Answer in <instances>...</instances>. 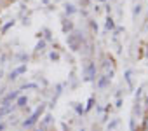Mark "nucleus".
Instances as JSON below:
<instances>
[{
  "mask_svg": "<svg viewBox=\"0 0 148 131\" xmlns=\"http://www.w3.org/2000/svg\"><path fill=\"white\" fill-rule=\"evenodd\" d=\"M106 81H108V79H106V77H103V79L98 82V86H99V88H105V86H106Z\"/></svg>",
  "mask_w": 148,
  "mask_h": 131,
  "instance_id": "9b49d317",
  "label": "nucleus"
},
{
  "mask_svg": "<svg viewBox=\"0 0 148 131\" xmlns=\"http://www.w3.org/2000/svg\"><path fill=\"white\" fill-rule=\"evenodd\" d=\"M66 12L68 14H73V12H75V7H73V6H66Z\"/></svg>",
  "mask_w": 148,
  "mask_h": 131,
  "instance_id": "f8f14e48",
  "label": "nucleus"
},
{
  "mask_svg": "<svg viewBox=\"0 0 148 131\" xmlns=\"http://www.w3.org/2000/svg\"><path fill=\"white\" fill-rule=\"evenodd\" d=\"M44 108H45V107H44V105H40V107H38V110H37V112H33V114H32V115H30V117H28V119L23 122V126H25V128H30V126H33V124H35V121H37V119L42 115Z\"/></svg>",
  "mask_w": 148,
  "mask_h": 131,
  "instance_id": "f257e3e1",
  "label": "nucleus"
},
{
  "mask_svg": "<svg viewBox=\"0 0 148 131\" xmlns=\"http://www.w3.org/2000/svg\"><path fill=\"white\" fill-rule=\"evenodd\" d=\"M28 103V98L26 96H21V98H18V107H25Z\"/></svg>",
  "mask_w": 148,
  "mask_h": 131,
  "instance_id": "0eeeda50",
  "label": "nucleus"
},
{
  "mask_svg": "<svg viewBox=\"0 0 148 131\" xmlns=\"http://www.w3.org/2000/svg\"><path fill=\"white\" fill-rule=\"evenodd\" d=\"M12 25H14V21H9V23H7V25L4 26V32H7V30H9V28L12 26Z\"/></svg>",
  "mask_w": 148,
  "mask_h": 131,
  "instance_id": "ddd939ff",
  "label": "nucleus"
},
{
  "mask_svg": "<svg viewBox=\"0 0 148 131\" xmlns=\"http://www.w3.org/2000/svg\"><path fill=\"white\" fill-rule=\"evenodd\" d=\"M9 112H11V107H9V105H5L2 110H0V117H2V115H5V114H9Z\"/></svg>",
  "mask_w": 148,
  "mask_h": 131,
  "instance_id": "6e6552de",
  "label": "nucleus"
},
{
  "mask_svg": "<svg viewBox=\"0 0 148 131\" xmlns=\"http://www.w3.org/2000/svg\"><path fill=\"white\" fill-rule=\"evenodd\" d=\"M0 77H2V72H0Z\"/></svg>",
  "mask_w": 148,
  "mask_h": 131,
  "instance_id": "dca6fc26",
  "label": "nucleus"
},
{
  "mask_svg": "<svg viewBox=\"0 0 148 131\" xmlns=\"http://www.w3.org/2000/svg\"><path fill=\"white\" fill-rule=\"evenodd\" d=\"M63 30H64V32H71V30H73V26H71V23H70V21H68V23H64V26H63Z\"/></svg>",
  "mask_w": 148,
  "mask_h": 131,
  "instance_id": "9d476101",
  "label": "nucleus"
},
{
  "mask_svg": "<svg viewBox=\"0 0 148 131\" xmlns=\"http://www.w3.org/2000/svg\"><path fill=\"white\" fill-rule=\"evenodd\" d=\"M94 72H96V67H94V65H89V67L84 70V77H86V81H92V79H94Z\"/></svg>",
  "mask_w": 148,
  "mask_h": 131,
  "instance_id": "7ed1b4c3",
  "label": "nucleus"
},
{
  "mask_svg": "<svg viewBox=\"0 0 148 131\" xmlns=\"http://www.w3.org/2000/svg\"><path fill=\"white\" fill-rule=\"evenodd\" d=\"M49 122H51V117H49V115H47V117H45V119H44V122H42V128H40V129H38V131H45V129H47V128H49Z\"/></svg>",
  "mask_w": 148,
  "mask_h": 131,
  "instance_id": "423d86ee",
  "label": "nucleus"
},
{
  "mask_svg": "<svg viewBox=\"0 0 148 131\" xmlns=\"http://www.w3.org/2000/svg\"><path fill=\"white\" fill-rule=\"evenodd\" d=\"M75 107H77V112H79V114H82V112H84V108H82V105H75Z\"/></svg>",
  "mask_w": 148,
  "mask_h": 131,
  "instance_id": "4468645a",
  "label": "nucleus"
},
{
  "mask_svg": "<svg viewBox=\"0 0 148 131\" xmlns=\"http://www.w3.org/2000/svg\"><path fill=\"white\" fill-rule=\"evenodd\" d=\"M25 70H26V67H19V68H16V70L11 74V79H16V77H18V75H21Z\"/></svg>",
  "mask_w": 148,
  "mask_h": 131,
  "instance_id": "39448f33",
  "label": "nucleus"
},
{
  "mask_svg": "<svg viewBox=\"0 0 148 131\" xmlns=\"http://www.w3.org/2000/svg\"><path fill=\"white\" fill-rule=\"evenodd\" d=\"M80 37H82V33H79V32H75L73 35H70V37H68V44H70V47H71L73 51H77V49H79L77 40H82Z\"/></svg>",
  "mask_w": 148,
  "mask_h": 131,
  "instance_id": "f03ea898",
  "label": "nucleus"
},
{
  "mask_svg": "<svg viewBox=\"0 0 148 131\" xmlns=\"http://www.w3.org/2000/svg\"><path fill=\"white\" fill-rule=\"evenodd\" d=\"M106 28H108V30H113V19H112V18L106 19Z\"/></svg>",
  "mask_w": 148,
  "mask_h": 131,
  "instance_id": "1a4fd4ad",
  "label": "nucleus"
},
{
  "mask_svg": "<svg viewBox=\"0 0 148 131\" xmlns=\"http://www.w3.org/2000/svg\"><path fill=\"white\" fill-rule=\"evenodd\" d=\"M18 96H19V91H14V93H9L5 98H4V105H9L11 101H14V100H18Z\"/></svg>",
  "mask_w": 148,
  "mask_h": 131,
  "instance_id": "20e7f679",
  "label": "nucleus"
},
{
  "mask_svg": "<svg viewBox=\"0 0 148 131\" xmlns=\"http://www.w3.org/2000/svg\"><path fill=\"white\" fill-rule=\"evenodd\" d=\"M2 129H4V124H0V131H2Z\"/></svg>",
  "mask_w": 148,
  "mask_h": 131,
  "instance_id": "2eb2a0df",
  "label": "nucleus"
}]
</instances>
